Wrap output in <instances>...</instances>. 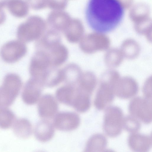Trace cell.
<instances>
[{"instance_id":"1","label":"cell","mask_w":152,"mask_h":152,"mask_svg":"<svg viewBox=\"0 0 152 152\" xmlns=\"http://www.w3.org/2000/svg\"><path fill=\"white\" fill-rule=\"evenodd\" d=\"M124 12V8L118 0H90L85 15L87 22L93 30L106 33L118 25Z\"/></svg>"},{"instance_id":"2","label":"cell","mask_w":152,"mask_h":152,"mask_svg":"<svg viewBox=\"0 0 152 152\" xmlns=\"http://www.w3.org/2000/svg\"><path fill=\"white\" fill-rule=\"evenodd\" d=\"M22 86L21 78L18 75L14 73L7 74L0 86V107H7L12 104Z\"/></svg>"},{"instance_id":"3","label":"cell","mask_w":152,"mask_h":152,"mask_svg":"<svg viewBox=\"0 0 152 152\" xmlns=\"http://www.w3.org/2000/svg\"><path fill=\"white\" fill-rule=\"evenodd\" d=\"M124 118L122 110L118 107L110 106L105 109L103 129L106 134L111 137L119 135L123 128Z\"/></svg>"},{"instance_id":"4","label":"cell","mask_w":152,"mask_h":152,"mask_svg":"<svg viewBox=\"0 0 152 152\" xmlns=\"http://www.w3.org/2000/svg\"><path fill=\"white\" fill-rule=\"evenodd\" d=\"M130 115L143 123L148 124L152 122V99L140 96L133 99L129 105Z\"/></svg>"},{"instance_id":"5","label":"cell","mask_w":152,"mask_h":152,"mask_svg":"<svg viewBox=\"0 0 152 152\" xmlns=\"http://www.w3.org/2000/svg\"><path fill=\"white\" fill-rule=\"evenodd\" d=\"M25 42L20 40H13L4 44L1 47L0 55L2 60L9 63H15L23 58L27 52Z\"/></svg>"},{"instance_id":"6","label":"cell","mask_w":152,"mask_h":152,"mask_svg":"<svg viewBox=\"0 0 152 152\" xmlns=\"http://www.w3.org/2000/svg\"><path fill=\"white\" fill-rule=\"evenodd\" d=\"M51 66L47 53L43 50L37 51L32 57L30 64L29 72L31 77L43 81L46 73Z\"/></svg>"},{"instance_id":"7","label":"cell","mask_w":152,"mask_h":152,"mask_svg":"<svg viewBox=\"0 0 152 152\" xmlns=\"http://www.w3.org/2000/svg\"><path fill=\"white\" fill-rule=\"evenodd\" d=\"M45 84L42 80L31 77L26 83L22 93V99L26 104L32 105L39 101Z\"/></svg>"},{"instance_id":"8","label":"cell","mask_w":152,"mask_h":152,"mask_svg":"<svg viewBox=\"0 0 152 152\" xmlns=\"http://www.w3.org/2000/svg\"><path fill=\"white\" fill-rule=\"evenodd\" d=\"M80 118L76 113L72 112H61L54 116L53 124L57 129L70 131L76 129L80 123Z\"/></svg>"},{"instance_id":"9","label":"cell","mask_w":152,"mask_h":152,"mask_svg":"<svg viewBox=\"0 0 152 152\" xmlns=\"http://www.w3.org/2000/svg\"><path fill=\"white\" fill-rule=\"evenodd\" d=\"M38 101L37 110L40 117L45 119H50L57 114L58 104L53 96L49 94H45Z\"/></svg>"},{"instance_id":"10","label":"cell","mask_w":152,"mask_h":152,"mask_svg":"<svg viewBox=\"0 0 152 152\" xmlns=\"http://www.w3.org/2000/svg\"><path fill=\"white\" fill-rule=\"evenodd\" d=\"M115 94L111 86L102 84L99 89L94 101V104L98 110L106 109L113 101Z\"/></svg>"},{"instance_id":"11","label":"cell","mask_w":152,"mask_h":152,"mask_svg":"<svg viewBox=\"0 0 152 152\" xmlns=\"http://www.w3.org/2000/svg\"><path fill=\"white\" fill-rule=\"evenodd\" d=\"M128 143L129 147L134 151L147 152L152 147V137L137 132L132 133L128 137Z\"/></svg>"},{"instance_id":"12","label":"cell","mask_w":152,"mask_h":152,"mask_svg":"<svg viewBox=\"0 0 152 152\" xmlns=\"http://www.w3.org/2000/svg\"><path fill=\"white\" fill-rule=\"evenodd\" d=\"M111 86L115 95L118 97L123 99L133 97L136 95L138 91L137 83L131 80L114 83Z\"/></svg>"},{"instance_id":"13","label":"cell","mask_w":152,"mask_h":152,"mask_svg":"<svg viewBox=\"0 0 152 152\" xmlns=\"http://www.w3.org/2000/svg\"><path fill=\"white\" fill-rule=\"evenodd\" d=\"M52 66L57 67L64 63L68 56L67 48L60 42L56 43L47 49Z\"/></svg>"},{"instance_id":"14","label":"cell","mask_w":152,"mask_h":152,"mask_svg":"<svg viewBox=\"0 0 152 152\" xmlns=\"http://www.w3.org/2000/svg\"><path fill=\"white\" fill-rule=\"evenodd\" d=\"M41 35L40 30L31 24L30 21L20 24L17 32L18 38L24 42H28L38 39Z\"/></svg>"},{"instance_id":"15","label":"cell","mask_w":152,"mask_h":152,"mask_svg":"<svg viewBox=\"0 0 152 152\" xmlns=\"http://www.w3.org/2000/svg\"><path fill=\"white\" fill-rule=\"evenodd\" d=\"M53 124L47 120L40 121L37 124L34 130L35 136L39 141L45 142L53 137L55 131Z\"/></svg>"},{"instance_id":"16","label":"cell","mask_w":152,"mask_h":152,"mask_svg":"<svg viewBox=\"0 0 152 152\" xmlns=\"http://www.w3.org/2000/svg\"><path fill=\"white\" fill-rule=\"evenodd\" d=\"M76 93L74 85L67 84L58 88L56 92L57 100L61 103L72 106Z\"/></svg>"},{"instance_id":"17","label":"cell","mask_w":152,"mask_h":152,"mask_svg":"<svg viewBox=\"0 0 152 152\" xmlns=\"http://www.w3.org/2000/svg\"><path fill=\"white\" fill-rule=\"evenodd\" d=\"M106 137L101 134H96L88 140L84 149V151L88 152L104 151L107 145Z\"/></svg>"},{"instance_id":"18","label":"cell","mask_w":152,"mask_h":152,"mask_svg":"<svg viewBox=\"0 0 152 152\" xmlns=\"http://www.w3.org/2000/svg\"><path fill=\"white\" fill-rule=\"evenodd\" d=\"M76 93L72 106L76 110L81 113L87 111L91 105V96L89 94L81 91L76 87Z\"/></svg>"},{"instance_id":"19","label":"cell","mask_w":152,"mask_h":152,"mask_svg":"<svg viewBox=\"0 0 152 152\" xmlns=\"http://www.w3.org/2000/svg\"><path fill=\"white\" fill-rule=\"evenodd\" d=\"M12 126L14 134L18 137L26 139L29 137L32 134V124L30 121L26 118L16 119Z\"/></svg>"},{"instance_id":"20","label":"cell","mask_w":152,"mask_h":152,"mask_svg":"<svg viewBox=\"0 0 152 152\" xmlns=\"http://www.w3.org/2000/svg\"><path fill=\"white\" fill-rule=\"evenodd\" d=\"M64 80L63 69H57L51 67L47 72L43 79L45 86L49 87L55 86Z\"/></svg>"},{"instance_id":"21","label":"cell","mask_w":152,"mask_h":152,"mask_svg":"<svg viewBox=\"0 0 152 152\" xmlns=\"http://www.w3.org/2000/svg\"><path fill=\"white\" fill-rule=\"evenodd\" d=\"M64 80L67 84L74 85L77 83L82 74L81 69L77 65L72 64L63 69Z\"/></svg>"},{"instance_id":"22","label":"cell","mask_w":152,"mask_h":152,"mask_svg":"<svg viewBox=\"0 0 152 152\" xmlns=\"http://www.w3.org/2000/svg\"><path fill=\"white\" fill-rule=\"evenodd\" d=\"M77 84L78 89L91 95L96 86V81L91 73L86 72L82 74Z\"/></svg>"},{"instance_id":"23","label":"cell","mask_w":152,"mask_h":152,"mask_svg":"<svg viewBox=\"0 0 152 152\" xmlns=\"http://www.w3.org/2000/svg\"><path fill=\"white\" fill-rule=\"evenodd\" d=\"M7 5L10 13L16 17H23L27 13V7L23 0H9Z\"/></svg>"},{"instance_id":"24","label":"cell","mask_w":152,"mask_h":152,"mask_svg":"<svg viewBox=\"0 0 152 152\" xmlns=\"http://www.w3.org/2000/svg\"><path fill=\"white\" fill-rule=\"evenodd\" d=\"M16 120L13 113L7 107H0V128L7 129L12 126Z\"/></svg>"},{"instance_id":"25","label":"cell","mask_w":152,"mask_h":152,"mask_svg":"<svg viewBox=\"0 0 152 152\" xmlns=\"http://www.w3.org/2000/svg\"><path fill=\"white\" fill-rule=\"evenodd\" d=\"M141 127L140 121L131 115L124 118L123 128L127 131L132 133L137 132Z\"/></svg>"},{"instance_id":"26","label":"cell","mask_w":152,"mask_h":152,"mask_svg":"<svg viewBox=\"0 0 152 152\" xmlns=\"http://www.w3.org/2000/svg\"><path fill=\"white\" fill-rule=\"evenodd\" d=\"M6 19V15L2 8L0 7V25L3 23Z\"/></svg>"},{"instance_id":"27","label":"cell","mask_w":152,"mask_h":152,"mask_svg":"<svg viewBox=\"0 0 152 152\" xmlns=\"http://www.w3.org/2000/svg\"><path fill=\"white\" fill-rule=\"evenodd\" d=\"M9 0H0V7L2 8L5 7L7 4Z\"/></svg>"}]
</instances>
